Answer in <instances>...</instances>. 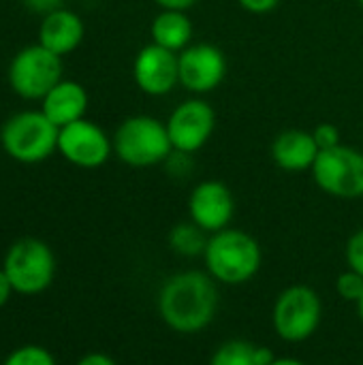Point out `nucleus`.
Wrapping results in <instances>:
<instances>
[{"label": "nucleus", "instance_id": "obj_1", "mask_svg": "<svg viewBox=\"0 0 363 365\" xmlns=\"http://www.w3.org/2000/svg\"><path fill=\"white\" fill-rule=\"evenodd\" d=\"M218 312L216 280L208 272H180L165 280L158 293V314L175 334L203 331Z\"/></svg>", "mask_w": 363, "mask_h": 365}, {"label": "nucleus", "instance_id": "obj_2", "mask_svg": "<svg viewBox=\"0 0 363 365\" xmlns=\"http://www.w3.org/2000/svg\"><path fill=\"white\" fill-rule=\"evenodd\" d=\"M205 272L225 287H240L250 282L263 263V252L259 242L242 231L227 227L210 235L203 252Z\"/></svg>", "mask_w": 363, "mask_h": 365}, {"label": "nucleus", "instance_id": "obj_3", "mask_svg": "<svg viewBox=\"0 0 363 365\" xmlns=\"http://www.w3.org/2000/svg\"><path fill=\"white\" fill-rule=\"evenodd\" d=\"M113 154L128 167L145 169L165 165L173 152L165 122L154 115L139 113L126 118L113 135Z\"/></svg>", "mask_w": 363, "mask_h": 365}, {"label": "nucleus", "instance_id": "obj_4", "mask_svg": "<svg viewBox=\"0 0 363 365\" xmlns=\"http://www.w3.org/2000/svg\"><path fill=\"white\" fill-rule=\"evenodd\" d=\"M60 128L43 111H21L6 120L0 133L4 152L19 163H41L58 150Z\"/></svg>", "mask_w": 363, "mask_h": 365}, {"label": "nucleus", "instance_id": "obj_5", "mask_svg": "<svg viewBox=\"0 0 363 365\" xmlns=\"http://www.w3.org/2000/svg\"><path fill=\"white\" fill-rule=\"evenodd\" d=\"M2 269L13 291L21 295H36L53 282L56 257L45 242L36 237H24L6 250Z\"/></svg>", "mask_w": 363, "mask_h": 365}, {"label": "nucleus", "instance_id": "obj_6", "mask_svg": "<svg viewBox=\"0 0 363 365\" xmlns=\"http://www.w3.org/2000/svg\"><path fill=\"white\" fill-rule=\"evenodd\" d=\"M321 317L323 304L319 293L306 284H293L278 295L272 312V323L280 340L297 344L317 334Z\"/></svg>", "mask_w": 363, "mask_h": 365}, {"label": "nucleus", "instance_id": "obj_7", "mask_svg": "<svg viewBox=\"0 0 363 365\" xmlns=\"http://www.w3.org/2000/svg\"><path fill=\"white\" fill-rule=\"evenodd\" d=\"M315 184L336 199L363 197V152L353 145H338L319 152L312 169Z\"/></svg>", "mask_w": 363, "mask_h": 365}, {"label": "nucleus", "instance_id": "obj_8", "mask_svg": "<svg viewBox=\"0 0 363 365\" xmlns=\"http://www.w3.org/2000/svg\"><path fill=\"white\" fill-rule=\"evenodd\" d=\"M9 81L24 98H45V94L62 81V58L43 45L24 47L11 60Z\"/></svg>", "mask_w": 363, "mask_h": 365}, {"label": "nucleus", "instance_id": "obj_9", "mask_svg": "<svg viewBox=\"0 0 363 365\" xmlns=\"http://www.w3.org/2000/svg\"><path fill=\"white\" fill-rule=\"evenodd\" d=\"M165 126L173 150L197 154L208 145L216 130V111L205 98L190 96L173 107Z\"/></svg>", "mask_w": 363, "mask_h": 365}, {"label": "nucleus", "instance_id": "obj_10", "mask_svg": "<svg viewBox=\"0 0 363 365\" xmlns=\"http://www.w3.org/2000/svg\"><path fill=\"white\" fill-rule=\"evenodd\" d=\"M180 86L195 94L203 96L218 90L227 77V56L214 43H190L178 53Z\"/></svg>", "mask_w": 363, "mask_h": 365}, {"label": "nucleus", "instance_id": "obj_11", "mask_svg": "<svg viewBox=\"0 0 363 365\" xmlns=\"http://www.w3.org/2000/svg\"><path fill=\"white\" fill-rule=\"evenodd\" d=\"M58 150L71 165L81 169H96L105 165L113 154V141L101 126L81 118L60 128Z\"/></svg>", "mask_w": 363, "mask_h": 365}, {"label": "nucleus", "instance_id": "obj_12", "mask_svg": "<svg viewBox=\"0 0 363 365\" xmlns=\"http://www.w3.org/2000/svg\"><path fill=\"white\" fill-rule=\"evenodd\" d=\"M188 216L208 235L231 227L235 216V199L231 188L220 180L199 182L188 197Z\"/></svg>", "mask_w": 363, "mask_h": 365}, {"label": "nucleus", "instance_id": "obj_13", "mask_svg": "<svg viewBox=\"0 0 363 365\" xmlns=\"http://www.w3.org/2000/svg\"><path fill=\"white\" fill-rule=\"evenodd\" d=\"M133 79L143 94L156 98L167 96L175 86H180L178 53L154 43L141 47L133 62Z\"/></svg>", "mask_w": 363, "mask_h": 365}, {"label": "nucleus", "instance_id": "obj_14", "mask_svg": "<svg viewBox=\"0 0 363 365\" xmlns=\"http://www.w3.org/2000/svg\"><path fill=\"white\" fill-rule=\"evenodd\" d=\"M319 152L321 150L315 143L312 130H302V128H287L278 133L270 148L272 160L276 163L278 169L287 173L310 171Z\"/></svg>", "mask_w": 363, "mask_h": 365}, {"label": "nucleus", "instance_id": "obj_15", "mask_svg": "<svg viewBox=\"0 0 363 365\" xmlns=\"http://www.w3.org/2000/svg\"><path fill=\"white\" fill-rule=\"evenodd\" d=\"M83 41V21L77 13L68 9L49 11L39 28V45L53 51L56 56H66L79 47Z\"/></svg>", "mask_w": 363, "mask_h": 365}, {"label": "nucleus", "instance_id": "obj_16", "mask_svg": "<svg viewBox=\"0 0 363 365\" xmlns=\"http://www.w3.org/2000/svg\"><path fill=\"white\" fill-rule=\"evenodd\" d=\"M88 109V92L81 83L62 79L56 83L43 98V113L58 126H68L86 115Z\"/></svg>", "mask_w": 363, "mask_h": 365}, {"label": "nucleus", "instance_id": "obj_17", "mask_svg": "<svg viewBox=\"0 0 363 365\" xmlns=\"http://www.w3.org/2000/svg\"><path fill=\"white\" fill-rule=\"evenodd\" d=\"M193 21L186 15V11H167L160 9V13L150 24V36L152 43L158 47H165L173 53H180L193 43Z\"/></svg>", "mask_w": 363, "mask_h": 365}, {"label": "nucleus", "instance_id": "obj_18", "mask_svg": "<svg viewBox=\"0 0 363 365\" xmlns=\"http://www.w3.org/2000/svg\"><path fill=\"white\" fill-rule=\"evenodd\" d=\"M274 359L267 346L248 340H229L214 351L210 365H270Z\"/></svg>", "mask_w": 363, "mask_h": 365}, {"label": "nucleus", "instance_id": "obj_19", "mask_svg": "<svg viewBox=\"0 0 363 365\" xmlns=\"http://www.w3.org/2000/svg\"><path fill=\"white\" fill-rule=\"evenodd\" d=\"M208 240L210 235L201 227H197L193 220L178 222L167 235L169 248L180 257H203Z\"/></svg>", "mask_w": 363, "mask_h": 365}, {"label": "nucleus", "instance_id": "obj_20", "mask_svg": "<svg viewBox=\"0 0 363 365\" xmlns=\"http://www.w3.org/2000/svg\"><path fill=\"white\" fill-rule=\"evenodd\" d=\"M2 365H56L51 353L43 346L28 344L17 351H13Z\"/></svg>", "mask_w": 363, "mask_h": 365}, {"label": "nucleus", "instance_id": "obj_21", "mask_svg": "<svg viewBox=\"0 0 363 365\" xmlns=\"http://www.w3.org/2000/svg\"><path fill=\"white\" fill-rule=\"evenodd\" d=\"M336 291L344 302H355L357 304L363 295V276H359L353 269L340 274L338 280H336Z\"/></svg>", "mask_w": 363, "mask_h": 365}, {"label": "nucleus", "instance_id": "obj_22", "mask_svg": "<svg viewBox=\"0 0 363 365\" xmlns=\"http://www.w3.org/2000/svg\"><path fill=\"white\" fill-rule=\"evenodd\" d=\"M312 137H315V143L319 145V150H332V148H338L342 145V135H340V128L332 122H323L319 126H315L312 130Z\"/></svg>", "mask_w": 363, "mask_h": 365}, {"label": "nucleus", "instance_id": "obj_23", "mask_svg": "<svg viewBox=\"0 0 363 365\" xmlns=\"http://www.w3.org/2000/svg\"><path fill=\"white\" fill-rule=\"evenodd\" d=\"M344 257H347V265L349 269L357 272L359 276H363V229H357L344 248Z\"/></svg>", "mask_w": 363, "mask_h": 365}, {"label": "nucleus", "instance_id": "obj_24", "mask_svg": "<svg viewBox=\"0 0 363 365\" xmlns=\"http://www.w3.org/2000/svg\"><path fill=\"white\" fill-rule=\"evenodd\" d=\"M165 167L169 171V175L173 178H186L193 169V154H184V152H178L173 150L169 154V158L165 160Z\"/></svg>", "mask_w": 363, "mask_h": 365}, {"label": "nucleus", "instance_id": "obj_25", "mask_svg": "<svg viewBox=\"0 0 363 365\" xmlns=\"http://www.w3.org/2000/svg\"><path fill=\"white\" fill-rule=\"evenodd\" d=\"M235 2L246 13H252V15H267L280 4V0H235Z\"/></svg>", "mask_w": 363, "mask_h": 365}, {"label": "nucleus", "instance_id": "obj_26", "mask_svg": "<svg viewBox=\"0 0 363 365\" xmlns=\"http://www.w3.org/2000/svg\"><path fill=\"white\" fill-rule=\"evenodd\" d=\"M199 0H154V4H158L160 9H167V11H188Z\"/></svg>", "mask_w": 363, "mask_h": 365}, {"label": "nucleus", "instance_id": "obj_27", "mask_svg": "<svg viewBox=\"0 0 363 365\" xmlns=\"http://www.w3.org/2000/svg\"><path fill=\"white\" fill-rule=\"evenodd\" d=\"M77 365H116V361L105 353H90V355L81 357Z\"/></svg>", "mask_w": 363, "mask_h": 365}, {"label": "nucleus", "instance_id": "obj_28", "mask_svg": "<svg viewBox=\"0 0 363 365\" xmlns=\"http://www.w3.org/2000/svg\"><path fill=\"white\" fill-rule=\"evenodd\" d=\"M11 293H13V287H11V282H9L4 269H0V308L11 299Z\"/></svg>", "mask_w": 363, "mask_h": 365}, {"label": "nucleus", "instance_id": "obj_29", "mask_svg": "<svg viewBox=\"0 0 363 365\" xmlns=\"http://www.w3.org/2000/svg\"><path fill=\"white\" fill-rule=\"evenodd\" d=\"M270 365H306L304 361H300V359H293V357H276L274 361Z\"/></svg>", "mask_w": 363, "mask_h": 365}, {"label": "nucleus", "instance_id": "obj_30", "mask_svg": "<svg viewBox=\"0 0 363 365\" xmlns=\"http://www.w3.org/2000/svg\"><path fill=\"white\" fill-rule=\"evenodd\" d=\"M357 314H359V319H362V323H363V295H362V299L357 302Z\"/></svg>", "mask_w": 363, "mask_h": 365}, {"label": "nucleus", "instance_id": "obj_31", "mask_svg": "<svg viewBox=\"0 0 363 365\" xmlns=\"http://www.w3.org/2000/svg\"><path fill=\"white\" fill-rule=\"evenodd\" d=\"M357 2H359V6H362V9H363V0H357Z\"/></svg>", "mask_w": 363, "mask_h": 365}]
</instances>
